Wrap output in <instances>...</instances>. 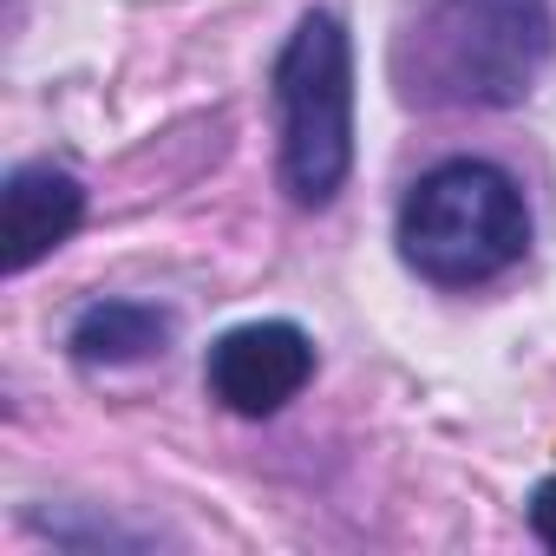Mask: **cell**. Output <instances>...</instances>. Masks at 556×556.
<instances>
[{
  "mask_svg": "<svg viewBox=\"0 0 556 556\" xmlns=\"http://www.w3.org/2000/svg\"><path fill=\"white\" fill-rule=\"evenodd\" d=\"M170 341V315H157L151 302H92L73 321V361L79 367H138L151 354H164Z\"/></svg>",
  "mask_w": 556,
  "mask_h": 556,
  "instance_id": "8992f818",
  "label": "cell"
},
{
  "mask_svg": "<svg viewBox=\"0 0 556 556\" xmlns=\"http://www.w3.org/2000/svg\"><path fill=\"white\" fill-rule=\"evenodd\" d=\"M556 53L549 0H439L419 21L426 105H517Z\"/></svg>",
  "mask_w": 556,
  "mask_h": 556,
  "instance_id": "7a4b0ae2",
  "label": "cell"
},
{
  "mask_svg": "<svg viewBox=\"0 0 556 556\" xmlns=\"http://www.w3.org/2000/svg\"><path fill=\"white\" fill-rule=\"evenodd\" d=\"M275 118H282V184L321 210L354 164V53L334 14H302L275 60Z\"/></svg>",
  "mask_w": 556,
  "mask_h": 556,
  "instance_id": "3957f363",
  "label": "cell"
},
{
  "mask_svg": "<svg viewBox=\"0 0 556 556\" xmlns=\"http://www.w3.org/2000/svg\"><path fill=\"white\" fill-rule=\"evenodd\" d=\"M315 374V341L295 328V321H249V328H229L216 348H210V393L242 413V419H268L282 413Z\"/></svg>",
  "mask_w": 556,
  "mask_h": 556,
  "instance_id": "277c9868",
  "label": "cell"
},
{
  "mask_svg": "<svg viewBox=\"0 0 556 556\" xmlns=\"http://www.w3.org/2000/svg\"><path fill=\"white\" fill-rule=\"evenodd\" d=\"M86 223V190L73 170L53 164H21L0 190V268L27 275L40 255H53L73 229Z\"/></svg>",
  "mask_w": 556,
  "mask_h": 556,
  "instance_id": "5b68a950",
  "label": "cell"
},
{
  "mask_svg": "<svg viewBox=\"0 0 556 556\" xmlns=\"http://www.w3.org/2000/svg\"><path fill=\"white\" fill-rule=\"evenodd\" d=\"M530 249V210L523 190L484 164V157H452L426 170L400 210V255L439 289H478Z\"/></svg>",
  "mask_w": 556,
  "mask_h": 556,
  "instance_id": "6da1fadb",
  "label": "cell"
},
{
  "mask_svg": "<svg viewBox=\"0 0 556 556\" xmlns=\"http://www.w3.org/2000/svg\"><path fill=\"white\" fill-rule=\"evenodd\" d=\"M530 530L556 549V478H543V484L530 491Z\"/></svg>",
  "mask_w": 556,
  "mask_h": 556,
  "instance_id": "52a82bcc",
  "label": "cell"
}]
</instances>
